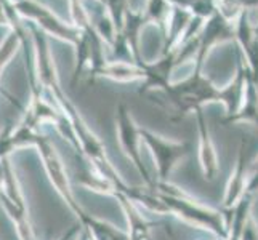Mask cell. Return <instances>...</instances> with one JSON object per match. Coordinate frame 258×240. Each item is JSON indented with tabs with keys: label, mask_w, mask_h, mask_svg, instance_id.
<instances>
[{
	"label": "cell",
	"mask_w": 258,
	"mask_h": 240,
	"mask_svg": "<svg viewBox=\"0 0 258 240\" xmlns=\"http://www.w3.org/2000/svg\"><path fill=\"white\" fill-rule=\"evenodd\" d=\"M153 191L162 200L168 215H175L198 229L209 230L215 234L218 240L228 238V218L223 211L207 207L206 203L170 181H156Z\"/></svg>",
	"instance_id": "1"
},
{
	"label": "cell",
	"mask_w": 258,
	"mask_h": 240,
	"mask_svg": "<svg viewBox=\"0 0 258 240\" xmlns=\"http://www.w3.org/2000/svg\"><path fill=\"white\" fill-rule=\"evenodd\" d=\"M204 69L192 67L184 78L172 82L162 92L167 103L172 106V122L181 120L186 114L204 109L210 103H221V88H217L212 80L202 74Z\"/></svg>",
	"instance_id": "2"
},
{
	"label": "cell",
	"mask_w": 258,
	"mask_h": 240,
	"mask_svg": "<svg viewBox=\"0 0 258 240\" xmlns=\"http://www.w3.org/2000/svg\"><path fill=\"white\" fill-rule=\"evenodd\" d=\"M32 146H35V149H37V152L43 162V168H45L47 176H48L50 183L53 184V188L56 189L59 197L66 202V205L73 210L77 221H82L87 216V211L79 205V202L74 197L68 172H66L64 164H63V160H61L56 147L53 146L51 141L40 131L35 133Z\"/></svg>",
	"instance_id": "3"
},
{
	"label": "cell",
	"mask_w": 258,
	"mask_h": 240,
	"mask_svg": "<svg viewBox=\"0 0 258 240\" xmlns=\"http://www.w3.org/2000/svg\"><path fill=\"white\" fill-rule=\"evenodd\" d=\"M0 188H2V191H0V203H2L7 215L13 221L20 238L35 240L24 195L21 192L10 158L2 160V184H0Z\"/></svg>",
	"instance_id": "4"
},
{
	"label": "cell",
	"mask_w": 258,
	"mask_h": 240,
	"mask_svg": "<svg viewBox=\"0 0 258 240\" xmlns=\"http://www.w3.org/2000/svg\"><path fill=\"white\" fill-rule=\"evenodd\" d=\"M115 130H117V139L120 143L123 155L137 168V172L141 176L143 183L146 184V188L153 191L157 180L156 176L151 175L149 168L146 167L143 160V154L140 150V144H141L140 127L137 125V122L133 119V115L125 103H119L117 109H115Z\"/></svg>",
	"instance_id": "5"
},
{
	"label": "cell",
	"mask_w": 258,
	"mask_h": 240,
	"mask_svg": "<svg viewBox=\"0 0 258 240\" xmlns=\"http://www.w3.org/2000/svg\"><path fill=\"white\" fill-rule=\"evenodd\" d=\"M15 8L23 20L34 23L47 35H50V37H55L61 42H66L73 47H76L79 43V39H81L82 32L71 23L68 24L64 21H61L59 18L45 5L35 2V0H24L21 4H16Z\"/></svg>",
	"instance_id": "6"
},
{
	"label": "cell",
	"mask_w": 258,
	"mask_h": 240,
	"mask_svg": "<svg viewBox=\"0 0 258 240\" xmlns=\"http://www.w3.org/2000/svg\"><path fill=\"white\" fill-rule=\"evenodd\" d=\"M140 135H141V143H145L149 149L151 155L154 158L156 164V172L157 181H170V175L173 168L181 158L188 154V146L181 141H173L167 139L161 135H157L156 131L149 128H141L140 127Z\"/></svg>",
	"instance_id": "7"
},
{
	"label": "cell",
	"mask_w": 258,
	"mask_h": 240,
	"mask_svg": "<svg viewBox=\"0 0 258 240\" xmlns=\"http://www.w3.org/2000/svg\"><path fill=\"white\" fill-rule=\"evenodd\" d=\"M234 40H236L234 23H229L217 12L202 26V31L199 34V50L192 63V67L204 69V64H206L212 48H215L220 43L234 42Z\"/></svg>",
	"instance_id": "8"
},
{
	"label": "cell",
	"mask_w": 258,
	"mask_h": 240,
	"mask_svg": "<svg viewBox=\"0 0 258 240\" xmlns=\"http://www.w3.org/2000/svg\"><path fill=\"white\" fill-rule=\"evenodd\" d=\"M250 168L252 167L248 165L247 157H245V139H242L237 150L236 165L229 175V180L225 188L223 200H221V207H223L225 211H233L239 205V202L245 197L248 180H250Z\"/></svg>",
	"instance_id": "9"
},
{
	"label": "cell",
	"mask_w": 258,
	"mask_h": 240,
	"mask_svg": "<svg viewBox=\"0 0 258 240\" xmlns=\"http://www.w3.org/2000/svg\"><path fill=\"white\" fill-rule=\"evenodd\" d=\"M234 43L241 48L248 67V78L258 85V37L253 29L250 12H244L234 21Z\"/></svg>",
	"instance_id": "10"
},
{
	"label": "cell",
	"mask_w": 258,
	"mask_h": 240,
	"mask_svg": "<svg viewBox=\"0 0 258 240\" xmlns=\"http://www.w3.org/2000/svg\"><path fill=\"white\" fill-rule=\"evenodd\" d=\"M145 70L143 87L140 88V93L148 92H164L165 88L172 84V74L175 72L176 66V56L175 50H172L167 55H162L154 63H141Z\"/></svg>",
	"instance_id": "11"
},
{
	"label": "cell",
	"mask_w": 258,
	"mask_h": 240,
	"mask_svg": "<svg viewBox=\"0 0 258 240\" xmlns=\"http://www.w3.org/2000/svg\"><path fill=\"white\" fill-rule=\"evenodd\" d=\"M196 120H198V133H199V164L202 176L207 181H213L220 172L218 154L215 144H213L210 131L207 127V119L204 115V109H198L194 112Z\"/></svg>",
	"instance_id": "12"
},
{
	"label": "cell",
	"mask_w": 258,
	"mask_h": 240,
	"mask_svg": "<svg viewBox=\"0 0 258 240\" xmlns=\"http://www.w3.org/2000/svg\"><path fill=\"white\" fill-rule=\"evenodd\" d=\"M114 199H117L120 207L123 210V215L127 219V234L128 240H153L151 235V227L156 223L154 221H148L143 215H141V210L137 203H133V200L128 197L127 194L123 192H115Z\"/></svg>",
	"instance_id": "13"
},
{
	"label": "cell",
	"mask_w": 258,
	"mask_h": 240,
	"mask_svg": "<svg viewBox=\"0 0 258 240\" xmlns=\"http://www.w3.org/2000/svg\"><path fill=\"white\" fill-rule=\"evenodd\" d=\"M77 160V170H76V180L77 183L84 186L85 189L93 191L98 194H106V195H115L117 192V188L114 186V183L111 180H108L104 175H101L96 168L88 162V160L79 154L76 157Z\"/></svg>",
	"instance_id": "14"
},
{
	"label": "cell",
	"mask_w": 258,
	"mask_h": 240,
	"mask_svg": "<svg viewBox=\"0 0 258 240\" xmlns=\"http://www.w3.org/2000/svg\"><path fill=\"white\" fill-rule=\"evenodd\" d=\"M96 77H104L114 80V82L127 84L135 82V80L145 78V70L141 64L137 63H123V61H108L100 70Z\"/></svg>",
	"instance_id": "15"
},
{
	"label": "cell",
	"mask_w": 258,
	"mask_h": 240,
	"mask_svg": "<svg viewBox=\"0 0 258 240\" xmlns=\"http://www.w3.org/2000/svg\"><path fill=\"white\" fill-rule=\"evenodd\" d=\"M85 229V232L90 235L92 240H128L127 230L115 227L108 221L100 219L96 216H92L87 213V216L79 221Z\"/></svg>",
	"instance_id": "16"
},
{
	"label": "cell",
	"mask_w": 258,
	"mask_h": 240,
	"mask_svg": "<svg viewBox=\"0 0 258 240\" xmlns=\"http://www.w3.org/2000/svg\"><path fill=\"white\" fill-rule=\"evenodd\" d=\"M237 122L252 123V125L258 128V85H255L250 78H248V82H247L242 106L239 108V111L233 117L223 119L225 125H231V123H237Z\"/></svg>",
	"instance_id": "17"
},
{
	"label": "cell",
	"mask_w": 258,
	"mask_h": 240,
	"mask_svg": "<svg viewBox=\"0 0 258 240\" xmlns=\"http://www.w3.org/2000/svg\"><path fill=\"white\" fill-rule=\"evenodd\" d=\"M173 5L168 0H148V4L143 10L146 24H154L161 32L162 39L167 34L168 21H170Z\"/></svg>",
	"instance_id": "18"
},
{
	"label": "cell",
	"mask_w": 258,
	"mask_h": 240,
	"mask_svg": "<svg viewBox=\"0 0 258 240\" xmlns=\"http://www.w3.org/2000/svg\"><path fill=\"white\" fill-rule=\"evenodd\" d=\"M21 48V39L16 32L10 31L5 40L0 43V77H2L4 69L10 63L12 58L16 55V51Z\"/></svg>",
	"instance_id": "19"
},
{
	"label": "cell",
	"mask_w": 258,
	"mask_h": 240,
	"mask_svg": "<svg viewBox=\"0 0 258 240\" xmlns=\"http://www.w3.org/2000/svg\"><path fill=\"white\" fill-rule=\"evenodd\" d=\"M104 5L119 35L123 29V23H125V16H127V10L130 8V2L128 0H106Z\"/></svg>",
	"instance_id": "20"
},
{
	"label": "cell",
	"mask_w": 258,
	"mask_h": 240,
	"mask_svg": "<svg viewBox=\"0 0 258 240\" xmlns=\"http://www.w3.org/2000/svg\"><path fill=\"white\" fill-rule=\"evenodd\" d=\"M189 12L192 16L202 18V20H209L217 13V2L215 0H194L192 5L189 7Z\"/></svg>",
	"instance_id": "21"
},
{
	"label": "cell",
	"mask_w": 258,
	"mask_h": 240,
	"mask_svg": "<svg viewBox=\"0 0 258 240\" xmlns=\"http://www.w3.org/2000/svg\"><path fill=\"white\" fill-rule=\"evenodd\" d=\"M241 240H258V227H256V224H255V221H253L252 216H250V219L247 221Z\"/></svg>",
	"instance_id": "22"
},
{
	"label": "cell",
	"mask_w": 258,
	"mask_h": 240,
	"mask_svg": "<svg viewBox=\"0 0 258 240\" xmlns=\"http://www.w3.org/2000/svg\"><path fill=\"white\" fill-rule=\"evenodd\" d=\"M82 230H84V227H82V224L81 223H79V221H77V223H74L73 226H71L68 230H66V232L63 234V235H61L58 240H76L79 235H81L82 234Z\"/></svg>",
	"instance_id": "23"
},
{
	"label": "cell",
	"mask_w": 258,
	"mask_h": 240,
	"mask_svg": "<svg viewBox=\"0 0 258 240\" xmlns=\"http://www.w3.org/2000/svg\"><path fill=\"white\" fill-rule=\"evenodd\" d=\"M250 170H252V172H258V158L255 160V164L252 165V168H250Z\"/></svg>",
	"instance_id": "24"
},
{
	"label": "cell",
	"mask_w": 258,
	"mask_h": 240,
	"mask_svg": "<svg viewBox=\"0 0 258 240\" xmlns=\"http://www.w3.org/2000/svg\"><path fill=\"white\" fill-rule=\"evenodd\" d=\"M253 29H255V34H256V37H258V21L253 23Z\"/></svg>",
	"instance_id": "25"
},
{
	"label": "cell",
	"mask_w": 258,
	"mask_h": 240,
	"mask_svg": "<svg viewBox=\"0 0 258 240\" xmlns=\"http://www.w3.org/2000/svg\"><path fill=\"white\" fill-rule=\"evenodd\" d=\"M96 2H101V4H106V0H96Z\"/></svg>",
	"instance_id": "26"
}]
</instances>
